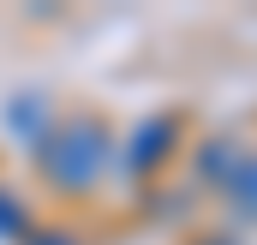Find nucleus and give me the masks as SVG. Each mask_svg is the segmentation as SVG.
Here are the masks:
<instances>
[{"label": "nucleus", "instance_id": "obj_1", "mask_svg": "<svg viewBox=\"0 0 257 245\" xmlns=\"http://www.w3.org/2000/svg\"><path fill=\"white\" fill-rule=\"evenodd\" d=\"M114 162V138L96 114H72V120H54L36 144V168L42 180L60 185V191H90V185L108 174Z\"/></svg>", "mask_w": 257, "mask_h": 245}, {"label": "nucleus", "instance_id": "obj_2", "mask_svg": "<svg viewBox=\"0 0 257 245\" xmlns=\"http://www.w3.org/2000/svg\"><path fill=\"white\" fill-rule=\"evenodd\" d=\"M174 144H180V120H174V114L144 120L138 132H132V144H126V168H132V174H144V168L168 162V156H174Z\"/></svg>", "mask_w": 257, "mask_h": 245}, {"label": "nucleus", "instance_id": "obj_3", "mask_svg": "<svg viewBox=\"0 0 257 245\" xmlns=\"http://www.w3.org/2000/svg\"><path fill=\"white\" fill-rule=\"evenodd\" d=\"M0 126L18 138V144H42V132L54 126V108H48V96H36V90H24V96H12L6 102V114H0Z\"/></svg>", "mask_w": 257, "mask_h": 245}, {"label": "nucleus", "instance_id": "obj_4", "mask_svg": "<svg viewBox=\"0 0 257 245\" xmlns=\"http://www.w3.org/2000/svg\"><path fill=\"white\" fill-rule=\"evenodd\" d=\"M227 197H233V209H239L245 221H257V150L239 156V168H233V180H227Z\"/></svg>", "mask_w": 257, "mask_h": 245}, {"label": "nucleus", "instance_id": "obj_5", "mask_svg": "<svg viewBox=\"0 0 257 245\" xmlns=\"http://www.w3.org/2000/svg\"><path fill=\"white\" fill-rule=\"evenodd\" d=\"M239 156H245V150H233L227 138H215V144H203V156H197V174L227 185V180H233V168H239Z\"/></svg>", "mask_w": 257, "mask_h": 245}, {"label": "nucleus", "instance_id": "obj_6", "mask_svg": "<svg viewBox=\"0 0 257 245\" xmlns=\"http://www.w3.org/2000/svg\"><path fill=\"white\" fill-rule=\"evenodd\" d=\"M0 239H6V245H24V239H30V209L18 203L12 185H0Z\"/></svg>", "mask_w": 257, "mask_h": 245}, {"label": "nucleus", "instance_id": "obj_7", "mask_svg": "<svg viewBox=\"0 0 257 245\" xmlns=\"http://www.w3.org/2000/svg\"><path fill=\"white\" fill-rule=\"evenodd\" d=\"M30 245H72V233H30Z\"/></svg>", "mask_w": 257, "mask_h": 245}, {"label": "nucleus", "instance_id": "obj_8", "mask_svg": "<svg viewBox=\"0 0 257 245\" xmlns=\"http://www.w3.org/2000/svg\"><path fill=\"white\" fill-rule=\"evenodd\" d=\"M197 245H233V239H197Z\"/></svg>", "mask_w": 257, "mask_h": 245}]
</instances>
